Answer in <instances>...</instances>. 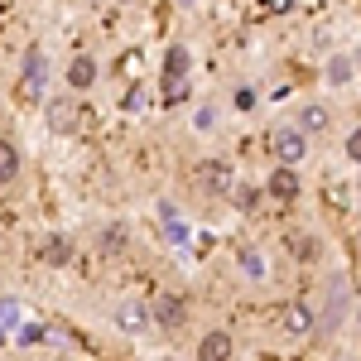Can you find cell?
Masks as SVG:
<instances>
[{
	"label": "cell",
	"mask_w": 361,
	"mask_h": 361,
	"mask_svg": "<svg viewBox=\"0 0 361 361\" xmlns=\"http://www.w3.org/2000/svg\"><path fill=\"white\" fill-rule=\"evenodd\" d=\"M10 342H15V337H10V328H0V347H10Z\"/></svg>",
	"instance_id": "30"
},
{
	"label": "cell",
	"mask_w": 361,
	"mask_h": 361,
	"mask_svg": "<svg viewBox=\"0 0 361 361\" xmlns=\"http://www.w3.org/2000/svg\"><path fill=\"white\" fill-rule=\"evenodd\" d=\"M145 102H149V97H145V82H130L126 97H121V111H145Z\"/></svg>",
	"instance_id": "22"
},
{
	"label": "cell",
	"mask_w": 361,
	"mask_h": 361,
	"mask_svg": "<svg viewBox=\"0 0 361 361\" xmlns=\"http://www.w3.org/2000/svg\"><path fill=\"white\" fill-rule=\"evenodd\" d=\"M20 169H25V154H20V145H15L10 135H0V188L20 183Z\"/></svg>",
	"instance_id": "18"
},
{
	"label": "cell",
	"mask_w": 361,
	"mask_h": 361,
	"mask_svg": "<svg viewBox=\"0 0 361 361\" xmlns=\"http://www.w3.org/2000/svg\"><path fill=\"white\" fill-rule=\"evenodd\" d=\"M44 342H54V328H44V323H20L15 328V347H44Z\"/></svg>",
	"instance_id": "21"
},
{
	"label": "cell",
	"mask_w": 361,
	"mask_h": 361,
	"mask_svg": "<svg viewBox=\"0 0 361 361\" xmlns=\"http://www.w3.org/2000/svg\"><path fill=\"white\" fill-rule=\"evenodd\" d=\"M188 78H193V49H188V44H169L164 68H159L164 106H183V102H188Z\"/></svg>",
	"instance_id": "1"
},
{
	"label": "cell",
	"mask_w": 361,
	"mask_h": 361,
	"mask_svg": "<svg viewBox=\"0 0 361 361\" xmlns=\"http://www.w3.org/2000/svg\"><path fill=\"white\" fill-rule=\"evenodd\" d=\"M279 328H284V337H294V342H313L318 337V304L313 299H289L284 313H279Z\"/></svg>",
	"instance_id": "5"
},
{
	"label": "cell",
	"mask_w": 361,
	"mask_h": 361,
	"mask_svg": "<svg viewBox=\"0 0 361 361\" xmlns=\"http://www.w3.org/2000/svg\"><path fill=\"white\" fill-rule=\"evenodd\" d=\"M265 193L275 197V202H294V197L304 193V173L299 169H284V164H275L270 173H265V183H260Z\"/></svg>",
	"instance_id": "11"
},
{
	"label": "cell",
	"mask_w": 361,
	"mask_h": 361,
	"mask_svg": "<svg viewBox=\"0 0 361 361\" xmlns=\"http://www.w3.org/2000/svg\"><path fill=\"white\" fill-rule=\"evenodd\" d=\"M260 10L265 15H284V10H294V0H260Z\"/></svg>",
	"instance_id": "27"
},
{
	"label": "cell",
	"mask_w": 361,
	"mask_h": 361,
	"mask_svg": "<svg viewBox=\"0 0 361 361\" xmlns=\"http://www.w3.org/2000/svg\"><path fill=\"white\" fill-rule=\"evenodd\" d=\"M20 78H25L29 97H44V82H49V54H44V44H29V49H25V68H20Z\"/></svg>",
	"instance_id": "13"
},
{
	"label": "cell",
	"mask_w": 361,
	"mask_h": 361,
	"mask_svg": "<svg viewBox=\"0 0 361 361\" xmlns=\"http://www.w3.org/2000/svg\"><path fill=\"white\" fill-rule=\"evenodd\" d=\"M193 183L202 188V193H212V197H231V188H236V169L226 164V159H197L193 164Z\"/></svg>",
	"instance_id": "6"
},
{
	"label": "cell",
	"mask_w": 361,
	"mask_h": 361,
	"mask_svg": "<svg viewBox=\"0 0 361 361\" xmlns=\"http://www.w3.org/2000/svg\"><path fill=\"white\" fill-rule=\"evenodd\" d=\"M323 82L333 87V92H342V87L357 82V63H352V54H333L328 63H323Z\"/></svg>",
	"instance_id": "16"
},
{
	"label": "cell",
	"mask_w": 361,
	"mask_h": 361,
	"mask_svg": "<svg viewBox=\"0 0 361 361\" xmlns=\"http://www.w3.org/2000/svg\"><path fill=\"white\" fill-rule=\"evenodd\" d=\"M236 270H241L250 284H265V279H270V255L260 246H241L236 250Z\"/></svg>",
	"instance_id": "14"
},
{
	"label": "cell",
	"mask_w": 361,
	"mask_h": 361,
	"mask_svg": "<svg viewBox=\"0 0 361 361\" xmlns=\"http://www.w3.org/2000/svg\"><path fill=\"white\" fill-rule=\"evenodd\" d=\"M97 82H102V63H97L92 54L68 58V68H63V87H68V92H92Z\"/></svg>",
	"instance_id": "9"
},
{
	"label": "cell",
	"mask_w": 361,
	"mask_h": 361,
	"mask_svg": "<svg viewBox=\"0 0 361 361\" xmlns=\"http://www.w3.org/2000/svg\"><path fill=\"white\" fill-rule=\"evenodd\" d=\"M289 250H294V260H304V265H313V260H323V241H318V236H308V231H299V236H289Z\"/></svg>",
	"instance_id": "20"
},
{
	"label": "cell",
	"mask_w": 361,
	"mask_h": 361,
	"mask_svg": "<svg viewBox=\"0 0 361 361\" xmlns=\"http://www.w3.org/2000/svg\"><path fill=\"white\" fill-rule=\"evenodd\" d=\"M294 126H299L304 135H323V130L333 126V111H328L323 102H304V106H299V116H294Z\"/></svg>",
	"instance_id": "17"
},
{
	"label": "cell",
	"mask_w": 361,
	"mask_h": 361,
	"mask_svg": "<svg viewBox=\"0 0 361 361\" xmlns=\"http://www.w3.org/2000/svg\"><path fill=\"white\" fill-rule=\"evenodd\" d=\"M159 236H164V246L183 250L188 241H193V222H188L173 202H159Z\"/></svg>",
	"instance_id": "10"
},
{
	"label": "cell",
	"mask_w": 361,
	"mask_h": 361,
	"mask_svg": "<svg viewBox=\"0 0 361 361\" xmlns=\"http://www.w3.org/2000/svg\"><path fill=\"white\" fill-rule=\"evenodd\" d=\"M159 361H183V357H159Z\"/></svg>",
	"instance_id": "35"
},
{
	"label": "cell",
	"mask_w": 361,
	"mask_h": 361,
	"mask_svg": "<svg viewBox=\"0 0 361 361\" xmlns=\"http://www.w3.org/2000/svg\"><path fill=\"white\" fill-rule=\"evenodd\" d=\"M39 260H44V265H54V270H63V265L73 260V236H63V231H49V236L39 241Z\"/></svg>",
	"instance_id": "15"
},
{
	"label": "cell",
	"mask_w": 361,
	"mask_h": 361,
	"mask_svg": "<svg viewBox=\"0 0 361 361\" xmlns=\"http://www.w3.org/2000/svg\"><path fill=\"white\" fill-rule=\"evenodd\" d=\"M347 308H352V284L342 275H333L328 289H323V308H318V337H333L347 323Z\"/></svg>",
	"instance_id": "2"
},
{
	"label": "cell",
	"mask_w": 361,
	"mask_h": 361,
	"mask_svg": "<svg viewBox=\"0 0 361 361\" xmlns=\"http://www.w3.org/2000/svg\"><path fill=\"white\" fill-rule=\"evenodd\" d=\"M352 63H357V73H361V44H357V49H352Z\"/></svg>",
	"instance_id": "31"
},
{
	"label": "cell",
	"mask_w": 361,
	"mask_h": 361,
	"mask_svg": "<svg viewBox=\"0 0 361 361\" xmlns=\"http://www.w3.org/2000/svg\"><path fill=\"white\" fill-rule=\"evenodd\" d=\"M15 318H20V304H15V299H0V328H10ZM15 328H20V323H15Z\"/></svg>",
	"instance_id": "25"
},
{
	"label": "cell",
	"mask_w": 361,
	"mask_h": 361,
	"mask_svg": "<svg viewBox=\"0 0 361 361\" xmlns=\"http://www.w3.org/2000/svg\"><path fill=\"white\" fill-rule=\"evenodd\" d=\"M342 154H347L352 164H361V126L352 130V135H347V145H342Z\"/></svg>",
	"instance_id": "24"
},
{
	"label": "cell",
	"mask_w": 361,
	"mask_h": 361,
	"mask_svg": "<svg viewBox=\"0 0 361 361\" xmlns=\"http://www.w3.org/2000/svg\"><path fill=\"white\" fill-rule=\"evenodd\" d=\"M97 246H102V255H126V246H130V226L126 222H106L102 236H97Z\"/></svg>",
	"instance_id": "19"
},
{
	"label": "cell",
	"mask_w": 361,
	"mask_h": 361,
	"mask_svg": "<svg viewBox=\"0 0 361 361\" xmlns=\"http://www.w3.org/2000/svg\"><path fill=\"white\" fill-rule=\"evenodd\" d=\"M357 333H361V304H357Z\"/></svg>",
	"instance_id": "34"
},
{
	"label": "cell",
	"mask_w": 361,
	"mask_h": 361,
	"mask_svg": "<svg viewBox=\"0 0 361 361\" xmlns=\"http://www.w3.org/2000/svg\"><path fill=\"white\" fill-rule=\"evenodd\" d=\"M116 5H135V0H116Z\"/></svg>",
	"instance_id": "36"
},
{
	"label": "cell",
	"mask_w": 361,
	"mask_h": 361,
	"mask_svg": "<svg viewBox=\"0 0 361 361\" xmlns=\"http://www.w3.org/2000/svg\"><path fill=\"white\" fill-rule=\"evenodd\" d=\"M44 121H49L54 135H73V130L82 126V106H78L73 97H49V102H44Z\"/></svg>",
	"instance_id": "8"
},
{
	"label": "cell",
	"mask_w": 361,
	"mask_h": 361,
	"mask_svg": "<svg viewBox=\"0 0 361 361\" xmlns=\"http://www.w3.org/2000/svg\"><path fill=\"white\" fill-rule=\"evenodd\" d=\"M121 73H126V78H135V73H140V54H126V58H121Z\"/></svg>",
	"instance_id": "29"
},
{
	"label": "cell",
	"mask_w": 361,
	"mask_h": 361,
	"mask_svg": "<svg viewBox=\"0 0 361 361\" xmlns=\"http://www.w3.org/2000/svg\"><path fill=\"white\" fill-rule=\"evenodd\" d=\"M250 106H255V92L241 87V92H236V111H250Z\"/></svg>",
	"instance_id": "28"
},
{
	"label": "cell",
	"mask_w": 361,
	"mask_h": 361,
	"mask_svg": "<svg viewBox=\"0 0 361 361\" xmlns=\"http://www.w3.org/2000/svg\"><path fill=\"white\" fill-rule=\"evenodd\" d=\"M193 130L197 135H212V130H217V106H197L193 111Z\"/></svg>",
	"instance_id": "23"
},
{
	"label": "cell",
	"mask_w": 361,
	"mask_h": 361,
	"mask_svg": "<svg viewBox=\"0 0 361 361\" xmlns=\"http://www.w3.org/2000/svg\"><path fill=\"white\" fill-rule=\"evenodd\" d=\"M270 159H275V164H284V169H299L308 159V135L294 126V121L270 130Z\"/></svg>",
	"instance_id": "4"
},
{
	"label": "cell",
	"mask_w": 361,
	"mask_h": 361,
	"mask_svg": "<svg viewBox=\"0 0 361 361\" xmlns=\"http://www.w3.org/2000/svg\"><path fill=\"white\" fill-rule=\"evenodd\" d=\"M116 328H121L126 337H145V333H154V308L145 304L140 294L121 299V304H116Z\"/></svg>",
	"instance_id": "7"
},
{
	"label": "cell",
	"mask_w": 361,
	"mask_h": 361,
	"mask_svg": "<svg viewBox=\"0 0 361 361\" xmlns=\"http://www.w3.org/2000/svg\"><path fill=\"white\" fill-rule=\"evenodd\" d=\"M231 357H236V337L226 333V328H207V333L197 337L193 361H231Z\"/></svg>",
	"instance_id": "12"
},
{
	"label": "cell",
	"mask_w": 361,
	"mask_h": 361,
	"mask_svg": "<svg viewBox=\"0 0 361 361\" xmlns=\"http://www.w3.org/2000/svg\"><path fill=\"white\" fill-rule=\"evenodd\" d=\"M149 308H154V333L178 337L183 328H188V299H183V294H173V289H159V294L149 299Z\"/></svg>",
	"instance_id": "3"
},
{
	"label": "cell",
	"mask_w": 361,
	"mask_h": 361,
	"mask_svg": "<svg viewBox=\"0 0 361 361\" xmlns=\"http://www.w3.org/2000/svg\"><path fill=\"white\" fill-rule=\"evenodd\" d=\"M173 5H178V10H193V5H197V0H173Z\"/></svg>",
	"instance_id": "32"
},
{
	"label": "cell",
	"mask_w": 361,
	"mask_h": 361,
	"mask_svg": "<svg viewBox=\"0 0 361 361\" xmlns=\"http://www.w3.org/2000/svg\"><path fill=\"white\" fill-rule=\"evenodd\" d=\"M357 255H361V222H357Z\"/></svg>",
	"instance_id": "33"
},
{
	"label": "cell",
	"mask_w": 361,
	"mask_h": 361,
	"mask_svg": "<svg viewBox=\"0 0 361 361\" xmlns=\"http://www.w3.org/2000/svg\"><path fill=\"white\" fill-rule=\"evenodd\" d=\"M255 188H241V183H236V188H231V202H236V207H255Z\"/></svg>",
	"instance_id": "26"
}]
</instances>
